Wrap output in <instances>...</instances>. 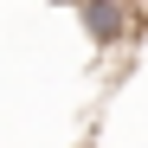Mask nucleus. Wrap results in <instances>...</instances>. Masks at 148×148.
<instances>
[{
    "label": "nucleus",
    "instance_id": "nucleus-1",
    "mask_svg": "<svg viewBox=\"0 0 148 148\" xmlns=\"http://www.w3.org/2000/svg\"><path fill=\"white\" fill-rule=\"evenodd\" d=\"M77 26L90 32L97 52H116V45H129V39H135L142 7H135V0H77Z\"/></svg>",
    "mask_w": 148,
    "mask_h": 148
},
{
    "label": "nucleus",
    "instance_id": "nucleus-2",
    "mask_svg": "<svg viewBox=\"0 0 148 148\" xmlns=\"http://www.w3.org/2000/svg\"><path fill=\"white\" fill-rule=\"evenodd\" d=\"M77 148H97V142H77Z\"/></svg>",
    "mask_w": 148,
    "mask_h": 148
}]
</instances>
